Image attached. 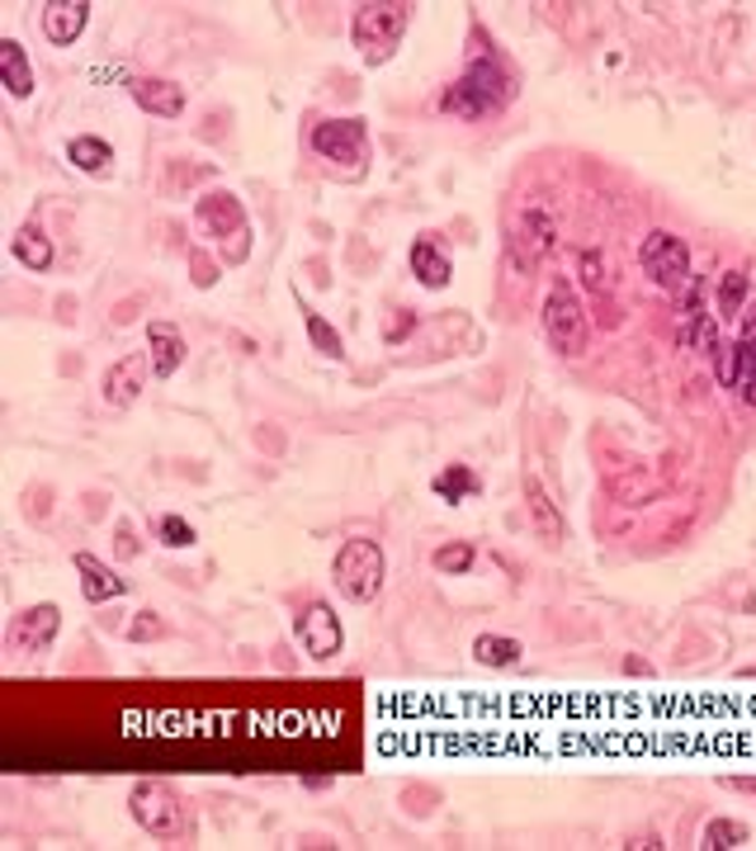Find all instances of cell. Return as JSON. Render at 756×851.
Wrapping results in <instances>:
<instances>
[{"label":"cell","mask_w":756,"mask_h":851,"mask_svg":"<svg viewBox=\"0 0 756 851\" xmlns=\"http://www.w3.org/2000/svg\"><path fill=\"white\" fill-rule=\"evenodd\" d=\"M511 99H516V67L492 48V52L468 57L464 76H454L445 91H440V109L454 113V119L482 123V119H496Z\"/></svg>","instance_id":"6da1fadb"},{"label":"cell","mask_w":756,"mask_h":851,"mask_svg":"<svg viewBox=\"0 0 756 851\" xmlns=\"http://www.w3.org/2000/svg\"><path fill=\"white\" fill-rule=\"evenodd\" d=\"M128 814L142 832L161 837V842H184V837L194 832V808L190 800L166 786V780H137L133 790H128Z\"/></svg>","instance_id":"7a4b0ae2"},{"label":"cell","mask_w":756,"mask_h":851,"mask_svg":"<svg viewBox=\"0 0 756 851\" xmlns=\"http://www.w3.org/2000/svg\"><path fill=\"white\" fill-rule=\"evenodd\" d=\"M407 24H411V5H407V0L360 5V10H355V20H350V43L360 48V57H364L369 67H379V62H388L393 48L403 43Z\"/></svg>","instance_id":"3957f363"},{"label":"cell","mask_w":756,"mask_h":851,"mask_svg":"<svg viewBox=\"0 0 756 851\" xmlns=\"http://www.w3.org/2000/svg\"><path fill=\"white\" fill-rule=\"evenodd\" d=\"M194 218H199V227H204L208 237L223 241V261L227 265H241L251 255V223H247V213H241L237 194H227V190L204 194L194 204Z\"/></svg>","instance_id":"277c9868"},{"label":"cell","mask_w":756,"mask_h":851,"mask_svg":"<svg viewBox=\"0 0 756 851\" xmlns=\"http://www.w3.org/2000/svg\"><path fill=\"white\" fill-rule=\"evenodd\" d=\"M383 573H388V563H383V549L374 539H346L340 553L332 559V582L360 606L374 601L383 591Z\"/></svg>","instance_id":"5b68a950"},{"label":"cell","mask_w":756,"mask_h":851,"mask_svg":"<svg viewBox=\"0 0 756 851\" xmlns=\"http://www.w3.org/2000/svg\"><path fill=\"white\" fill-rule=\"evenodd\" d=\"M544 336L549 346L567 355V360H581L587 355V340H591V322H587V308H581V298L567 289L559 279L544 298Z\"/></svg>","instance_id":"8992f818"},{"label":"cell","mask_w":756,"mask_h":851,"mask_svg":"<svg viewBox=\"0 0 756 851\" xmlns=\"http://www.w3.org/2000/svg\"><path fill=\"white\" fill-rule=\"evenodd\" d=\"M638 261H644L648 279L658 284V289L681 293L691 284V247L676 232H667V227H658V232L644 237V247H638Z\"/></svg>","instance_id":"52a82bcc"},{"label":"cell","mask_w":756,"mask_h":851,"mask_svg":"<svg viewBox=\"0 0 756 851\" xmlns=\"http://www.w3.org/2000/svg\"><path fill=\"white\" fill-rule=\"evenodd\" d=\"M312 152L326 156V161H346L350 176H360L364 161H369V133L360 119H322L312 128Z\"/></svg>","instance_id":"ba28073f"},{"label":"cell","mask_w":756,"mask_h":851,"mask_svg":"<svg viewBox=\"0 0 756 851\" xmlns=\"http://www.w3.org/2000/svg\"><path fill=\"white\" fill-rule=\"evenodd\" d=\"M298 638H303V652L312 662L336 658L340 644H346V630H340V615L326 601H312L303 615H298Z\"/></svg>","instance_id":"9c48e42d"},{"label":"cell","mask_w":756,"mask_h":851,"mask_svg":"<svg viewBox=\"0 0 756 851\" xmlns=\"http://www.w3.org/2000/svg\"><path fill=\"white\" fill-rule=\"evenodd\" d=\"M147 379H152V360H147V350H133V355H123V360H113L105 369V403L109 407H133L142 388H147Z\"/></svg>","instance_id":"30bf717a"},{"label":"cell","mask_w":756,"mask_h":851,"mask_svg":"<svg viewBox=\"0 0 756 851\" xmlns=\"http://www.w3.org/2000/svg\"><path fill=\"white\" fill-rule=\"evenodd\" d=\"M57 624H62V610H57L52 601H43V606H28L20 620H14V630H10V644L14 648H24V652H43L57 638Z\"/></svg>","instance_id":"8fae6325"},{"label":"cell","mask_w":756,"mask_h":851,"mask_svg":"<svg viewBox=\"0 0 756 851\" xmlns=\"http://www.w3.org/2000/svg\"><path fill=\"white\" fill-rule=\"evenodd\" d=\"M85 24H91V0H52V5H43V34L57 48H71Z\"/></svg>","instance_id":"7c38bea8"},{"label":"cell","mask_w":756,"mask_h":851,"mask_svg":"<svg viewBox=\"0 0 756 851\" xmlns=\"http://www.w3.org/2000/svg\"><path fill=\"white\" fill-rule=\"evenodd\" d=\"M525 511H530V525H535V535L544 539V544H559V539L567 535V520H563L559 502H553L549 488L535 474L525 478Z\"/></svg>","instance_id":"4fadbf2b"},{"label":"cell","mask_w":756,"mask_h":851,"mask_svg":"<svg viewBox=\"0 0 756 851\" xmlns=\"http://www.w3.org/2000/svg\"><path fill=\"white\" fill-rule=\"evenodd\" d=\"M128 91H133V99L147 113H156V119H180L184 113V91L176 81H166V76H133L128 81Z\"/></svg>","instance_id":"5bb4252c"},{"label":"cell","mask_w":756,"mask_h":851,"mask_svg":"<svg viewBox=\"0 0 756 851\" xmlns=\"http://www.w3.org/2000/svg\"><path fill=\"white\" fill-rule=\"evenodd\" d=\"M184 336H180V326H170V322H152L147 326V360H152V379H170L176 369L184 364Z\"/></svg>","instance_id":"9a60e30c"},{"label":"cell","mask_w":756,"mask_h":851,"mask_svg":"<svg viewBox=\"0 0 756 851\" xmlns=\"http://www.w3.org/2000/svg\"><path fill=\"white\" fill-rule=\"evenodd\" d=\"M76 577H81V591H85V601H119V596L128 591V582L113 573V567L105 559H95V553H76Z\"/></svg>","instance_id":"2e32d148"},{"label":"cell","mask_w":756,"mask_h":851,"mask_svg":"<svg viewBox=\"0 0 756 851\" xmlns=\"http://www.w3.org/2000/svg\"><path fill=\"white\" fill-rule=\"evenodd\" d=\"M407 261H411V275H417L425 289H445L449 275H454V269H449V255L440 251L435 237H417V241H411V255H407Z\"/></svg>","instance_id":"e0dca14e"},{"label":"cell","mask_w":756,"mask_h":851,"mask_svg":"<svg viewBox=\"0 0 756 851\" xmlns=\"http://www.w3.org/2000/svg\"><path fill=\"white\" fill-rule=\"evenodd\" d=\"M0 85H5L14 99L34 95V67H28V57L14 38H0Z\"/></svg>","instance_id":"ac0fdd59"},{"label":"cell","mask_w":756,"mask_h":851,"mask_svg":"<svg viewBox=\"0 0 756 851\" xmlns=\"http://www.w3.org/2000/svg\"><path fill=\"white\" fill-rule=\"evenodd\" d=\"M10 251H14V261H20L24 269H48L52 265V241H48V232H43L38 223H24L20 232L10 237Z\"/></svg>","instance_id":"d6986e66"},{"label":"cell","mask_w":756,"mask_h":851,"mask_svg":"<svg viewBox=\"0 0 756 851\" xmlns=\"http://www.w3.org/2000/svg\"><path fill=\"white\" fill-rule=\"evenodd\" d=\"M67 161L85 170V176H109L113 170V147L105 137H71L67 142Z\"/></svg>","instance_id":"ffe728a7"},{"label":"cell","mask_w":756,"mask_h":851,"mask_svg":"<svg viewBox=\"0 0 756 851\" xmlns=\"http://www.w3.org/2000/svg\"><path fill=\"white\" fill-rule=\"evenodd\" d=\"M520 638H511V634H478L473 638V658L482 667H516L520 662Z\"/></svg>","instance_id":"44dd1931"},{"label":"cell","mask_w":756,"mask_h":851,"mask_svg":"<svg viewBox=\"0 0 756 851\" xmlns=\"http://www.w3.org/2000/svg\"><path fill=\"white\" fill-rule=\"evenodd\" d=\"M747 842H752V828L737 823V818H709L705 837H700L705 851H733V847H747Z\"/></svg>","instance_id":"7402d4cb"},{"label":"cell","mask_w":756,"mask_h":851,"mask_svg":"<svg viewBox=\"0 0 756 851\" xmlns=\"http://www.w3.org/2000/svg\"><path fill=\"white\" fill-rule=\"evenodd\" d=\"M431 492L440 496V502H464V496H473V492H478V474H473L468 464H449L445 474H435Z\"/></svg>","instance_id":"603a6c76"},{"label":"cell","mask_w":756,"mask_h":851,"mask_svg":"<svg viewBox=\"0 0 756 851\" xmlns=\"http://www.w3.org/2000/svg\"><path fill=\"white\" fill-rule=\"evenodd\" d=\"M303 326H308V340H312V350H322L326 360H340V350H346V346H340V332H336V326L322 317V312L303 308Z\"/></svg>","instance_id":"cb8c5ba5"},{"label":"cell","mask_w":756,"mask_h":851,"mask_svg":"<svg viewBox=\"0 0 756 851\" xmlns=\"http://www.w3.org/2000/svg\"><path fill=\"white\" fill-rule=\"evenodd\" d=\"M747 303V275L743 269H729V275L719 279V317H737Z\"/></svg>","instance_id":"d4e9b609"},{"label":"cell","mask_w":756,"mask_h":851,"mask_svg":"<svg viewBox=\"0 0 756 851\" xmlns=\"http://www.w3.org/2000/svg\"><path fill=\"white\" fill-rule=\"evenodd\" d=\"M431 563H435V573H445V577H464L468 567H473V549L468 544H440Z\"/></svg>","instance_id":"484cf974"},{"label":"cell","mask_w":756,"mask_h":851,"mask_svg":"<svg viewBox=\"0 0 756 851\" xmlns=\"http://www.w3.org/2000/svg\"><path fill=\"white\" fill-rule=\"evenodd\" d=\"M715 379H719V388H737V379H743L737 340H733V346H729V340H719V350H715Z\"/></svg>","instance_id":"4316f807"},{"label":"cell","mask_w":756,"mask_h":851,"mask_svg":"<svg viewBox=\"0 0 756 851\" xmlns=\"http://www.w3.org/2000/svg\"><path fill=\"white\" fill-rule=\"evenodd\" d=\"M156 539H161L166 549H184V544H194V525L184 516H161L156 520Z\"/></svg>","instance_id":"83f0119b"},{"label":"cell","mask_w":756,"mask_h":851,"mask_svg":"<svg viewBox=\"0 0 756 851\" xmlns=\"http://www.w3.org/2000/svg\"><path fill=\"white\" fill-rule=\"evenodd\" d=\"M737 360H743V374L756 369V308H747L743 317V336H737Z\"/></svg>","instance_id":"f1b7e54d"},{"label":"cell","mask_w":756,"mask_h":851,"mask_svg":"<svg viewBox=\"0 0 756 851\" xmlns=\"http://www.w3.org/2000/svg\"><path fill=\"white\" fill-rule=\"evenodd\" d=\"M581 279H587V289L596 298H605V265H601V251H587L581 255Z\"/></svg>","instance_id":"f546056e"},{"label":"cell","mask_w":756,"mask_h":851,"mask_svg":"<svg viewBox=\"0 0 756 851\" xmlns=\"http://www.w3.org/2000/svg\"><path fill=\"white\" fill-rule=\"evenodd\" d=\"M152 634H161V620H156L152 610H142V620L133 624V638H152Z\"/></svg>","instance_id":"4dcf8cb0"},{"label":"cell","mask_w":756,"mask_h":851,"mask_svg":"<svg viewBox=\"0 0 756 851\" xmlns=\"http://www.w3.org/2000/svg\"><path fill=\"white\" fill-rule=\"evenodd\" d=\"M119 553H123V559H133V553H137V539H133V525H119Z\"/></svg>","instance_id":"1f68e13d"},{"label":"cell","mask_w":756,"mask_h":851,"mask_svg":"<svg viewBox=\"0 0 756 851\" xmlns=\"http://www.w3.org/2000/svg\"><path fill=\"white\" fill-rule=\"evenodd\" d=\"M723 786H729V790H743V794H756V776H729Z\"/></svg>","instance_id":"d6a6232c"},{"label":"cell","mask_w":756,"mask_h":851,"mask_svg":"<svg viewBox=\"0 0 756 851\" xmlns=\"http://www.w3.org/2000/svg\"><path fill=\"white\" fill-rule=\"evenodd\" d=\"M624 672H634V676H638V672H644V676H648V672H652V667H648L644 658H624Z\"/></svg>","instance_id":"836d02e7"}]
</instances>
